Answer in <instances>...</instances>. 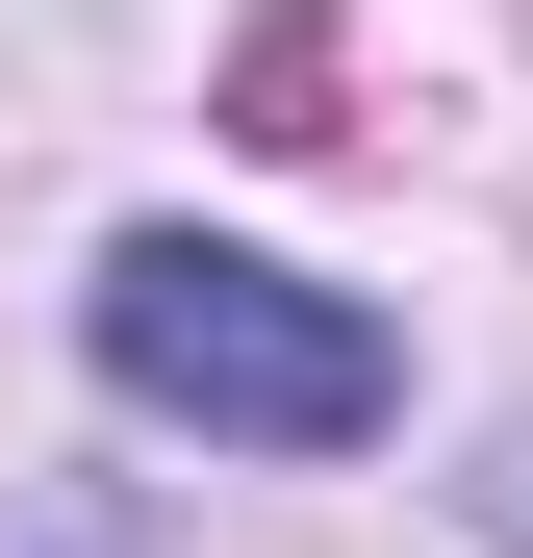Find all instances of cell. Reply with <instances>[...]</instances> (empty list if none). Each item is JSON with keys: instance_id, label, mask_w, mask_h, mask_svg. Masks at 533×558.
<instances>
[{"instance_id": "obj_1", "label": "cell", "mask_w": 533, "mask_h": 558, "mask_svg": "<svg viewBox=\"0 0 533 558\" xmlns=\"http://www.w3.org/2000/svg\"><path fill=\"white\" fill-rule=\"evenodd\" d=\"M76 330H102V381L153 432H254V457H355L407 407V330L355 305V279L229 254V229H128L102 279H76Z\"/></svg>"}, {"instance_id": "obj_2", "label": "cell", "mask_w": 533, "mask_h": 558, "mask_svg": "<svg viewBox=\"0 0 533 558\" xmlns=\"http://www.w3.org/2000/svg\"><path fill=\"white\" fill-rule=\"evenodd\" d=\"M26 558H128V533H102V508H76V533H26Z\"/></svg>"}]
</instances>
